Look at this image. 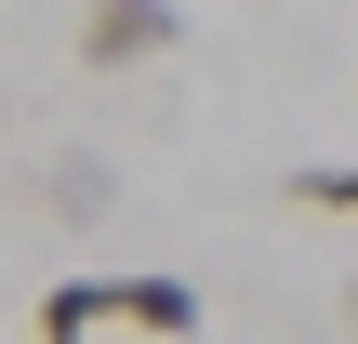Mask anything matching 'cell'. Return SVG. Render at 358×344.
I'll return each mask as SVG.
<instances>
[{
  "mask_svg": "<svg viewBox=\"0 0 358 344\" xmlns=\"http://www.w3.org/2000/svg\"><path fill=\"white\" fill-rule=\"evenodd\" d=\"M292 212H358V159H319V172H292Z\"/></svg>",
  "mask_w": 358,
  "mask_h": 344,
  "instance_id": "obj_3",
  "label": "cell"
},
{
  "mask_svg": "<svg viewBox=\"0 0 358 344\" xmlns=\"http://www.w3.org/2000/svg\"><path fill=\"white\" fill-rule=\"evenodd\" d=\"M40 344H93V331H146V344H186L213 331V305H199V278H53L40 292V318H27Z\"/></svg>",
  "mask_w": 358,
  "mask_h": 344,
  "instance_id": "obj_1",
  "label": "cell"
},
{
  "mask_svg": "<svg viewBox=\"0 0 358 344\" xmlns=\"http://www.w3.org/2000/svg\"><path fill=\"white\" fill-rule=\"evenodd\" d=\"M186 40V0H93L80 13V66H146Z\"/></svg>",
  "mask_w": 358,
  "mask_h": 344,
  "instance_id": "obj_2",
  "label": "cell"
},
{
  "mask_svg": "<svg viewBox=\"0 0 358 344\" xmlns=\"http://www.w3.org/2000/svg\"><path fill=\"white\" fill-rule=\"evenodd\" d=\"M345 318H358V292H345Z\"/></svg>",
  "mask_w": 358,
  "mask_h": 344,
  "instance_id": "obj_4",
  "label": "cell"
}]
</instances>
